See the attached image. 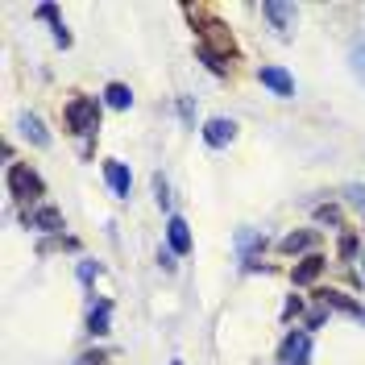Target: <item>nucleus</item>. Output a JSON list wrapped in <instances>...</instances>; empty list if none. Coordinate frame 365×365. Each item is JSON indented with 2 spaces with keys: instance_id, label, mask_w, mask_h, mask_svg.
<instances>
[{
  "instance_id": "nucleus-27",
  "label": "nucleus",
  "mask_w": 365,
  "mask_h": 365,
  "mask_svg": "<svg viewBox=\"0 0 365 365\" xmlns=\"http://www.w3.org/2000/svg\"><path fill=\"white\" fill-rule=\"evenodd\" d=\"M361 274H365V257H361Z\"/></svg>"
},
{
  "instance_id": "nucleus-17",
  "label": "nucleus",
  "mask_w": 365,
  "mask_h": 365,
  "mask_svg": "<svg viewBox=\"0 0 365 365\" xmlns=\"http://www.w3.org/2000/svg\"><path fill=\"white\" fill-rule=\"evenodd\" d=\"M104 104H108V108H129V104H133V91L125 88V83H108V88H104Z\"/></svg>"
},
{
  "instance_id": "nucleus-26",
  "label": "nucleus",
  "mask_w": 365,
  "mask_h": 365,
  "mask_svg": "<svg viewBox=\"0 0 365 365\" xmlns=\"http://www.w3.org/2000/svg\"><path fill=\"white\" fill-rule=\"evenodd\" d=\"M324 316H328V307H319V312H312V316H307V328H319V324H324Z\"/></svg>"
},
{
  "instance_id": "nucleus-18",
  "label": "nucleus",
  "mask_w": 365,
  "mask_h": 365,
  "mask_svg": "<svg viewBox=\"0 0 365 365\" xmlns=\"http://www.w3.org/2000/svg\"><path fill=\"white\" fill-rule=\"evenodd\" d=\"M336 253H341L344 262H353V257H357V232H344L341 245H336Z\"/></svg>"
},
{
  "instance_id": "nucleus-7",
  "label": "nucleus",
  "mask_w": 365,
  "mask_h": 365,
  "mask_svg": "<svg viewBox=\"0 0 365 365\" xmlns=\"http://www.w3.org/2000/svg\"><path fill=\"white\" fill-rule=\"evenodd\" d=\"M232 137H237V120H228V116H212V120H204V141L212 145V150H225Z\"/></svg>"
},
{
  "instance_id": "nucleus-23",
  "label": "nucleus",
  "mask_w": 365,
  "mask_h": 365,
  "mask_svg": "<svg viewBox=\"0 0 365 365\" xmlns=\"http://www.w3.org/2000/svg\"><path fill=\"white\" fill-rule=\"evenodd\" d=\"M154 195H158L162 207H170V187H166V179H162V175H154Z\"/></svg>"
},
{
  "instance_id": "nucleus-22",
  "label": "nucleus",
  "mask_w": 365,
  "mask_h": 365,
  "mask_svg": "<svg viewBox=\"0 0 365 365\" xmlns=\"http://www.w3.org/2000/svg\"><path fill=\"white\" fill-rule=\"evenodd\" d=\"M349 58H353V71H357V79H361V88H365V42L353 46V54H349Z\"/></svg>"
},
{
  "instance_id": "nucleus-25",
  "label": "nucleus",
  "mask_w": 365,
  "mask_h": 365,
  "mask_svg": "<svg viewBox=\"0 0 365 365\" xmlns=\"http://www.w3.org/2000/svg\"><path fill=\"white\" fill-rule=\"evenodd\" d=\"M303 312V299H287V307H282V316L291 319V316H299Z\"/></svg>"
},
{
  "instance_id": "nucleus-8",
  "label": "nucleus",
  "mask_w": 365,
  "mask_h": 365,
  "mask_svg": "<svg viewBox=\"0 0 365 365\" xmlns=\"http://www.w3.org/2000/svg\"><path fill=\"white\" fill-rule=\"evenodd\" d=\"M237 245H241V257H245V270H257L262 266V250H266V237L253 232V228H241L237 232Z\"/></svg>"
},
{
  "instance_id": "nucleus-3",
  "label": "nucleus",
  "mask_w": 365,
  "mask_h": 365,
  "mask_svg": "<svg viewBox=\"0 0 365 365\" xmlns=\"http://www.w3.org/2000/svg\"><path fill=\"white\" fill-rule=\"evenodd\" d=\"M9 195L13 200H21L25 207H38L46 195V182L38 179V170L34 166H25V162H13L9 166Z\"/></svg>"
},
{
  "instance_id": "nucleus-16",
  "label": "nucleus",
  "mask_w": 365,
  "mask_h": 365,
  "mask_svg": "<svg viewBox=\"0 0 365 365\" xmlns=\"http://www.w3.org/2000/svg\"><path fill=\"white\" fill-rule=\"evenodd\" d=\"M312 245H316V232H307V228H303V232H287V237L278 241L282 253H303V250H312Z\"/></svg>"
},
{
  "instance_id": "nucleus-12",
  "label": "nucleus",
  "mask_w": 365,
  "mask_h": 365,
  "mask_svg": "<svg viewBox=\"0 0 365 365\" xmlns=\"http://www.w3.org/2000/svg\"><path fill=\"white\" fill-rule=\"evenodd\" d=\"M316 295H319V303H324V307H336V312H344V316L365 319V307L357 303V299H349L344 291H316Z\"/></svg>"
},
{
  "instance_id": "nucleus-11",
  "label": "nucleus",
  "mask_w": 365,
  "mask_h": 365,
  "mask_svg": "<svg viewBox=\"0 0 365 365\" xmlns=\"http://www.w3.org/2000/svg\"><path fill=\"white\" fill-rule=\"evenodd\" d=\"M324 266H328V257H324V253H307L295 270H291V278H295L299 287H307V282H316L319 274H324Z\"/></svg>"
},
{
  "instance_id": "nucleus-1",
  "label": "nucleus",
  "mask_w": 365,
  "mask_h": 365,
  "mask_svg": "<svg viewBox=\"0 0 365 365\" xmlns=\"http://www.w3.org/2000/svg\"><path fill=\"white\" fill-rule=\"evenodd\" d=\"M187 17L195 21V34H200V50H204V54H216V58H228V63H232V54H237L232 29H228L225 21H216V17H207V9H195V4H187Z\"/></svg>"
},
{
  "instance_id": "nucleus-14",
  "label": "nucleus",
  "mask_w": 365,
  "mask_h": 365,
  "mask_svg": "<svg viewBox=\"0 0 365 365\" xmlns=\"http://www.w3.org/2000/svg\"><path fill=\"white\" fill-rule=\"evenodd\" d=\"M108 324H113V303H108V299H100V303L88 312V332H91V336H104V332H108Z\"/></svg>"
},
{
  "instance_id": "nucleus-5",
  "label": "nucleus",
  "mask_w": 365,
  "mask_h": 365,
  "mask_svg": "<svg viewBox=\"0 0 365 365\" xmlns=\"http://www.w3.org/2000/svg\"><path fill=\"white\" fill-rule=\"evenodd\" d=\"M25 228H38V232H63V212H58L54 204L25 207Z\"/></svg>"
},
{
  "instance_id": "nucleus-2",
  "label": "nucleus",
  "mask_w": 365,
  "mask_h": 365,
  "mask_svg": "<svg viewBox=\"0 0 365 365\" xmlns=\"http://www.w3.org/2000/svg\"><path fill=\"white\" fill-rule=\"evenodd\" d=\"M63 120H67L71 133L91 137L100 129V100H96V96H71L67 108H63Z\"/></svg>"
},
{
  "instance_id": "nucleus-9",
  "label": "nucleus",
  "mask_w": 365,
  "mask_h": 365,
  "mask_svg": "<svg viewBox=\"0 0 365 365\" xmlns=\"http://www.w3.org/2000/svg\"><path fill=\"white\" fill-rule=\"evenodd\" d=\"M104 182L113 187L116 200H129V191H133V175L125 162H104Z\"/></svg>"
},
{
  "instance_id": "nucleus-20",
  "label": "nucleus",
  "mask_w": 365,
  "mask_h": 365,
  "mask_svg": "<svg viewBox=\"0 0 365 365\" xmlns=\"http://www.w3.org/2000/svg\"><path fill=\"white\" fill-rule=\"evenodd\" d=\"M316 220H319V225H341V207L319 204V207H316Z\"/></svg>"
},
{
  "instance_id": "nucleus-13",
  "label": "nucleus",
  "mask_w": 365,
  "mask_h": 365,
  "mask_svg": "<svg viewBox=\"0 0 365 365\" xmlns=\"http://www.w3.org/2000/svg\"><path fill=\"white\" fill-rule=\"evenodd\" d=\"M166 241H170V253H191V228H187L182 216L166 220Z\"/></svg>"
},
{
  "instance_id": "nucleus-24",
  "label": "nucleus",
  "mask_w": 365,
  "mask_h": 365,
  "mask_svg": "<svg viewBox=\"0 0 365 365\" xmlns=\"http://www.w3.org/2000/svg\"><path fill=\"white\" fill-rule=\"evenodd\" d=\"M96 274H100V266H91V262H79V278H83V282H91Z\"/></svg>"
},
{
  "instance_id": "nucleus-28",
  "label": "nucleus",
  "mask_w": 365,
  "mask_h": 365,
  "mask_svg": "<svg viewBox=\"0 0 365 365\" xmlns=\"http://www.w3.org/2000/svg\"><path fill=\"white\" fill-rule=\"evenodd\" d=\"M175 365H182V361H175Z\"/></svg>"
},
{
  "instance_id": "nucleus-21",
  "label": "nucleus",
  "mask_w": 365,
  "mask_h": 365,
  "mask_svg": "<svg viewBox=\"0 0 365 365\" xmlns=\"http://www.w3.org/2000/svg\"><path fill=\"white\" fill-rule=\"evenodd\" d=\"M344 200H349V204L357 207V212H365V187H357V182H349V187H344Z\"/></svg>"
},
{
  "instance_id": "nucleus-10",
  "label": "nucleus",
  "mask_w": 365,
  "mask_h": 365,
  "mask_svg": "<svg viewBox=\"0 0 365 365\" xmlns=\"http://www.w3.org/2000/svg\"><path fill=\"white\" fill-rule=\"evenodd\" d=\"M257 79H262V88H270L274 96H282V100H291V96H295V79H291L282 67H262V71H257Z\"/></svg>"
},
{
  "instance_id": "nucleus-4",
  "label": "nucleus",
  "mask_w": 365,
  "mask_h": 365,
  "mask_svg": "<svg viewBox=\"0 0 365 365\" xmlns=\"http://www.w3.org/2000/svg\"><path fill=\"white\" fill-rule=\"evenodd\" d=\"M307 357H312V332H307V328L287 332V341L278 344V361L282 365H307Z\"/></svg>"
},
{
  "instance_id": "nucleus-19",
  "label": "nucleus",
  "mask_w": 365,
  "mask_h": 365,
  "mask_svg": "<svg viewBox=\"0 0 365 365\" xmlns=\"http://www.w3.org/2000/svg\"><path fill=\"white\" fill-rule=\"evenodd\" d=\"M75 365H108V353L104 349H88V353H79Z\"/></svg>"
},
{
  "instance_id": "nucleus-15",
  "label": "nucleus",
  "mask_w": 365,
  "mask_h": 365,
  "mask_svg": "<svg viewBox=\"0 0 365 365\" xmlns=\"http://www.w3.org/2000/svg\"><path fill=\"white\" fill-rule=\"evenodd\" d=\"M17 129H21V133L29 137V141H34V145H42V150L50 145V133L42 129V120H38L34 113H21V120H17Z\"/></svg>"
},
{
  "instance_id": "nucleus-6",
  "label": "nucleus",
  "mask_w": 365,
  "mask_h": 365,
  "mask_svg": "<svg viewBox=\"0 0 365 365\" xmlns=\"http://www.w3.org/2000/svg\"><path fill=\"white\" fill-rule=\"evenodd\" d=\"M262 13L270 17V25L278 29V38H291V29H295V17H299L295 4H282V0H266V4H262Z\"/></svg>"
}]
</instances>
